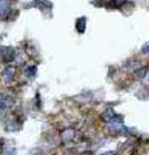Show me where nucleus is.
<instances>
[{"label": "nucleus", "instance_id": "f03ea898", "mask_svg": "<svg viewBox=\"0 0 149 155\" xmlns=\"http://www.w3.org/2000/svg\"><path fill=\"white\" fill-rule=\"evenodd\" d=\"M26 74H29V75H34V74H35V68H30V70H26Z\"/></svg>", "mask_w": 149, "mask_h": 155}, {"label": "nucleus", "instance_id": "f257e3e1", "mask_svg": "<svg viewBox=\"0 0 149 155\" xmlns=\"http://www.w3.org/2000/svg\"><path fill=\"white\" fill-rule=\"evenodd\" d=\"M12 74H13V70H12V68H7V70L4 71L3 75H4V76H11Z\"/></svg>", "mask_w": 149, "mask_h": 155}]
</instances>
